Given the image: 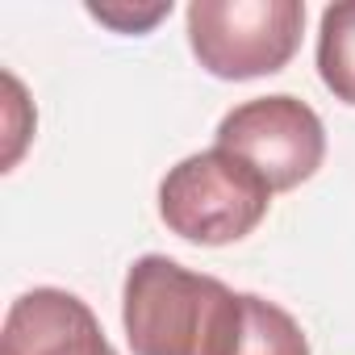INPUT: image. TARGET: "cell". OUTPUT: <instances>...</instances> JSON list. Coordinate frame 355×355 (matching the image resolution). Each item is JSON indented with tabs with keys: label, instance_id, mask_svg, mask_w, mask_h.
<instances>
[{
	"label": "cell",
	"instance_id": "8",
	"mask_svg": "<svg viewBox=\"0 0 355 355\" xmlns=\"http://www.w3.org/2000/svg\"><path fill=\"white\" fill-rule=\"evenodd\" d=\"M88 17L109 26L113 34H146L163 17H171V0H155V5H130V0H109V5H88Z\"/></svg>",
	"mask_w": 355,
	"mask_h": 355
},
{
	"label": "cell",
	"instance_id": "2",
	"mask_svg": "<svg viewBox=\"0 0 355 355\" xmlns=\"http://www.w3.org/2000/svg\"><path fill=\"white\" fill-rule=\"evenodd\" d=\"M272 184L234 150L209 146L180 159L159 184V218L171 234L201 247L247 239L272 209Z\"/></svg>",
	"mask_w": 355,
	"mask_h": 355
},
{
	"label": "cell",
	"instance_id": "7",
	"mask_svg": "<svg viewBox=\"0 0 355 355\" xmlns=\"http://www.w3.org/2000/svg\"><path fill=\"white\" fill-rule=\"evenodd\" d=\"M239 355H309V338L288 309L247 293V330Z\"/></svg>",
	"mask_w": 355,
	"mask_h": 355
},
{
	"label": "cell",
	"instance_id": "3",
	"mask_svg": "<svg viewBox=\"0 0 355 355\" xmlns=\"http://www.w3.org/2000/svg\"><path fill=\"white\" fill-rule=\"evenodd\" d=\"M305 30L301 0H193L189 46L218 80H255L280 71Z\"/></svg>",
	"mask_w": 355,
	"mask_h": 355
},
{
	"label": "cell",
	"instance_id": "5",
	"mask_svg": "<svg viewBox=\"0 0 355 355\" xmlns=\"http://www.w3.org/2000/svg\"><path fill=\"white\" fill-rule=\"evenodd\" d=\"M0 355H117L96 313L67 288H30L9 305Z\"/></svg>",
	"mask_w": 355,
	"mask_h": 355
},
{
	"label": "cell",
	"instance_id": "1",
	"mask_svg": "<svg viewBox=\"0 0 355 355\" xmlns=\"http://www.w3.org/2000/svg\"><path fill=\"white\" fill-rule=\"evenodd\" d=\"M121 326L134 355H239L247 293L167 255H142L125 272Z\"/></svg>",
	"mask_w": 355,
	"mask_h": 355
},
{
	"label": "cell",
	"instance_id": "4",
	"mask_svg": "<svg viewBox=\"0 0 355 355\" xmlns=\"http://www.w3.org/2000/svg\"><path fill=\"white\" fill-rule=\"evenodd\" d=\"M218 146L247 159L272 184V193H288L322 167L326 130L305 101L276 92L234 105L218 121Z\"/></svg>",
	"mask_w": 355,
	"mask_h": 355
},
{
	"label": "cell",
	"instance_id": "6",
	"mask_svg": "<svg viewBox=\"0 0 355 355\" xmlns=\"http://www.w3.org/2000/svg\"><path fill=\"white\" fill-rule=\"evenodd\" d=\"M318 76L334 101L355 105V0L330 5L318 26Z\"/></svg>",
	"mask_w": 355,
	"mask_h": 355
}]
</instances>
